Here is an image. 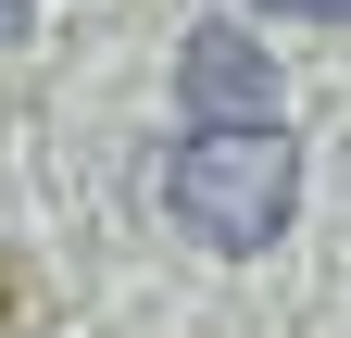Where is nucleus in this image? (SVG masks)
<instances>
[{"label":"nucleus","instance_id":"f257e3e1","mask_svg":"<svg viewBox=\"0 0 351 338\" xmlns=\"http://www.w3.org/2000/svg\"><path fill=\"white\" fill-rule=\"evenodd\" d=\"M163 200L201 250H263L301 200V151H289V125H189L163 151Z\"/></svg>","mask_w":351,"mask_h":338},{"label":"nucleus","instance_id":"7ed1b4c3","mask_svg":"<svg viewBox=\"0 0 351 338\" xmlns=\"http://www.w3.org/2000/svg\"><path fill=\"white\" fill-rule=\"evenodd\" d=\"M263 13H301V25H351V0H263Z\"/></svg>","mask_w":351,"mask_h":338},{"label":"nucleus","instance_id":"20e7f679","mask_svg":"<svg viewBox=\"0 0 351 338\" xmlns=\"http://www.w3.org/2000/svg\"><path fill=\"white\" fill-rule=\"evenodd\" d=\"M0 38H25V0H0Z\"/></svg>","mask_w":351,"mask_h":338},{"label":"nucleus","instance_id":"f03ea898","mask_svg":"<svg viewBox=\"0 0 351 338\" xmlns=\"http://www.w3.org/2000/svg\"><path fill=\"white\" fill-rule=\"evenodd\" d=\"M176 101H189V125H276V63H263V38L251 25H189Z\"/></svg>","mask_w":351,"mask_h":338}]
</instances>
